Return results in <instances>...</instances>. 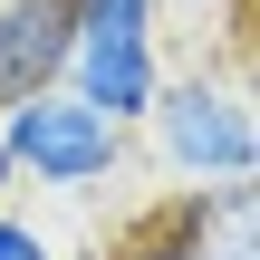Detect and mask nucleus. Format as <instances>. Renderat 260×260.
I'll return each instance as SVG.
<instances>
[{
    "label": "nucleus",
    "instance_id": "7",
    "mask_svg": "<svg viewBox=\"0 0 260 260\" xmlns=\"http://www.w3.org/2000/svg\"><path fill=\"white\" fill-rule=\"evenodd\" d=\"M77 19H116V29H164V0H77Z\"/></svg>",
    "mask_w": 260,
    "mask_h": 260
},
{
    "label": "nucleus",
    "instance_id": "1",
    "mask_svg": "<svg viewBox=\"0 0 260 260\" xmlns=\"http://www.w3.org/2000/svg\"><path fill=\"white\" fill-rule=\"evenodd\" d=\"M145 135H154V164L203 193V183H251L260 164V125H251V96L232 77H164L154 106H145Z\"/></svg>",
    "mask_w": 260,
    "mask_h": 260
},
{
    "label": "nucleus",
    "instance_id": "9",
    "mask_svg": "<svg viewBox=\"0 0 260 260\" xmlns=\"http://www.w3.org/2000/svg\"><path fill=\"white\" fill-rule=\"evenodd\" d=\"M193 10H212V19H232V10H241V0H193Z\"/></svg>",
    "mask_w": 260,
    "mask_h": 260
},
{
    "label": "nucleus",
    "instance_id": "10",
    "mask_svg": "<svg viewBox=\"0 0 260 260\" xmlns=\"http://www.w3.org/2000/svg\"><path fill=\"white\" fill-rule=\"evenodd\" d=\"M10 183H19V174H10V154H0V212H10Z\"/></svg>",
    "mask_w": 260,
    "mask_h": 260
},
{
    "label": "nucleus",
    "instance_id": "2",
    "mask_svg": "<svg viewBox=\"0 0 260 260\" xmlns=\"http://www.w3.org/2000/svg\"><path fill=\"white\" fill-rule=\"evenodd\" d=\"M0 154H10V174H29L48 193H96L125 174V125H106L68 87H39V96L0 106Z\"/></svg>",
    "mask_w": 260,
    "mask_h": 260
},
{
    "label": "nucleus",
    "instance_id": "5",
    "mask_svg": "<svg viewBox=\"0 0 260 260\" xmlns=\"http://www.w3.org/2000/svg\"><path fill=\"white\" fill-rule=\"evenodd\" d=\"M251 183H203V193H183L174 203V222H183V241L193 260H251Z\"/></svg>",
    "mask_w": 260,
    "mask_h": 260
},
{
    "label": "nucleus",
    "instance_id": "8",
    "mask_svg": "<svg viewBox=\"0 0 260 260\" xmlns=\"http://www.w3.org/2000/svg\"><path fill=\"white\" fill-rule=\"evenodd\" d=\"M0 260H58V241H48L39 222H10V212H0Z\"/></svg>",
    "mask_w": 260,
    "mask_h": 260
},
{
    "label": "nucleus",
    "instance_id": "4",
    "mask_svg": "<svg viewBox=\"0 0 260 260\" xmlns=\"http://www.w3.org/2000/svg\"><path fill=\"white\" fill-rule=\"evenodd\" d=\"M68 39H77V0H0V106L58 87Z\"/></svg>",
    "mask_w": 260,
    "mask_h": 260
},
{
    "label": "nucleus",
    "instance_id": "3",
    "mask_svg": "<svg viewBox=\"0 0 260 260\" xmlns=\"http://www.w3.org/2000/svg\"><path fill=\"white\" fill-rule=\"evenodd\" d=\"M58 87L77 96V106H96L106 125H145V106H154V87H164V29H116V19H77V39H68V68H58Z\"/></svg>",
    "mask_w": 260,
    "mask_h": 260
},
{
    "label": "nucleus",
    "instance_id": "6",
    "mask_svg": "<svg viewBox=\"0 0 260 260\" xmlns=\"http://www.w3.org/2000/svg\"><path fill=\"white\" fill-rule=\"evenodd\" d=\"M106 260H193V241H183V222L164 212V222H145V232H125Z\"/></svg>",
    "mask_w": 260,
    "mask_h": 260
}]
</instances>
